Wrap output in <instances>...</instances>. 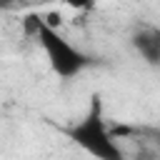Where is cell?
Instances as JSON below:
<instances>
[{"instance_id":"obj_1","label":"cell","mask_w":160,"mask_h":160,"mask_svg":"<svg viewBox=\"0 0 160 160\" xmlns=\"http://www.w3.org/2000/svg\"><path fill=\"white\" fill-rule=\"evenodd\" d=\"M70 140L78 142L82 150H88L90 155L100 158V160H120V148L115 145V138L110 132V128L105 125L102 120V105H100V98L92 95V102H90V110L88 115L72 125L68 130Z\"/></svg>"},{"instance_id":"obj_2","label":"cell","mask_w":160,"mask_h":160,"mask_svg":"<svg viewBox=\"0 0 160 160\" xmlns=\"http://www.w3.org/2000/svg\"><path fill=\"white\" fill-rule=\"evenodd\" d=\"M35 38L40 40V45H42V50H45V55H48L50 68H52L55 75H60V78H72V75L82 72V70L92 62L85 52H80L78 48H72V45H70L55 28H50L48 22L40 25V30H38Z\"/></svg>"},{"instance_id":"obj_3","label":"cell","mask_w":160,"mask_h":160,"mask_svg":"<svg viewBox=\"0 0 160 160\" xmlns=\"http://www.w3.org/2000/svg\"><path fill=\"white\" fill-rule=\"evenodd\" d=\"M132 48L140 52V58L148 65L160 68V28H155V25H140L132 32Z\"/></svg>"},{"instance_id":"obj_4","label":"cell","mask_w":160,"mask_h":160,"mask_svg":"<svg viewBox=\"0 0 160 160\" xmlns=\"http://www.w3.org/2000/svg\"><path fill=\"white\" fill-rule=\"evenodd\" d=\"M62 2L70 8H90L92 5V0H62Z\"/></svg>"}]
</instances>
